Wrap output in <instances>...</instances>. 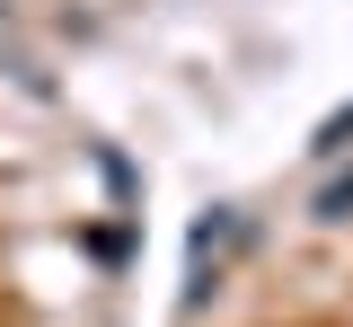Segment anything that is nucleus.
Returning a JSON list of instances; mask_svg holds the SVG:
<instances>
[{"instance_id": "nucleus-1", "label": "nucleus", "mask_w": 353, "mask_h": 327, "mask_svg": "<svg viewBox=\"0 0 353 327\" xmlns=\"http://www.w3.org/2000/svg\"><path fill=\"white\" fill-rule=\"evenodd\" d=\"M345 141H353V106H345V115H327V133H318V150H345Z\"/></svg>"}, {"instance_id": "nucleus-2", "label": "nucleus", "mask_w": 353, "mask_h": 327, "mask_svg": "<svg viewBox=\"0 0 353 327\" xmlns=\"http://www.w3.org/2000/svg\"><path fill=\"white\" fill-rule=\"evenodd\" d=\"M318 212H327V221H345V212H353V177H345V186H327V204H318Z\"/></svg>"}]
</instances>
